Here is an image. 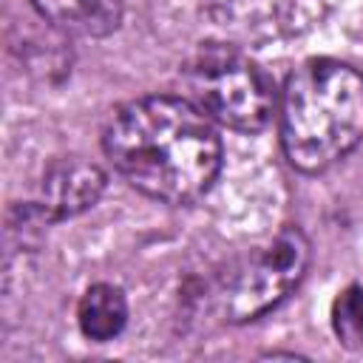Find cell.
<instances>
[{"instance_id":"obj_3","label":"cell","mask_w":363,"mask_h":363,"mask_svg":"<svg viewBox=\"0 0 363 363\" xmlns=\"http://www.w3.org/2000/svg\"><path fill=\"white\" fill-rule=\"evenodd\" d=\"M187 99L213 122L258 133L275 113L272 79L235 45H201L182 68Z\"/></svg>"},{"instance_id":"obj_1","label":"cell","mask_w":363,"mask_h":363,"mask_svg":"<svg viewBox=\"0 0 363 363\" xmlns=\"http://www.w3.org/2000/svg\"><path fill=\"white\" fill-rule=\"evenodd\" d=\"M102 145L122 179L167 204L196 201L221 170L213 119L187 96H142L122 105Z\"/></svg>"},{"instance_id":"obj_8","label":"cell","mask_w":363,"mask_h":363,"mask_svg":"<svg viewBox=\"0 0 363 363\" xmlns=\"http://www.w3.org/2000/svg\"><path fill=\"white\" fill-rule=\"evenodd\" d=\"M77 323L88 340H113L128 323V301L122 289L111 284H94L77 306Z\"/></svg>"},{"instance_id":"obj_6","label":"cell","mask_w":363,"mask_h":363,"mask_svg":"<svg viewBox=\"0 0 363 363\" xmlns=\"http://www.w3.org/2000/svg\"><path fill=\"white\" fill-rule=\"evenodd\" d=\"M102 190H105V173L94 162L60 159L45 170L34 204L43 210L48 221H60L94 207Z\"/></svg>"},{"instance_id":"obj_2","label":"cell","mask_w":363,"mask_h":363,"mask_svg":"<svg viewBox=\"0 0 363 363\" xmlns=\"http://www.w3.org/2000/svg\"><path fill=\"white\" fill-rule=\"evenodd\" d=\"M363 142V74L337 60L303 62L281 96V145L292 167L320 173Z\"/></svg>"},{"instance_id":"obj_4","label":"cell","mask_w":363,"mask_h":363,"mask_svg":"<svg viewBox=\"0 0 363 363\" xmlns=\"http://www.w3.org/2000/svg\"><path fill=\"white\" fill-rule=\"evenodd\" d=\"M309 241L298 227H284L261 250L247 255L227 278L221 303L233 323L255 320L278 306L306 275Z\"/></svg>"},{"instance_id":"obj_7","label":"cell","mask_w":363,"mask_h":363,"mask_svg":"<svg viewBox=\"0 0 363 363\" xmlns=\"http://www.w3.org/2000/svg\"><path fill=\"white\" fill-rule=\"evenodd\" d=\"M60 31L77 37H108L122 23V0H31Z\"/></svg>"},{"instance_id":"obj_9","label":"cell","mask_w":363,"mask_h":363,"mask_svg":"<svg viewBox=\"0 0 363 363\" xmlns=\"http://www.w3.org/2000/svg\"><path fill=\"white\" fill-rule=\"evenodd\" d=\"M332 329L349 349L363 346V284H349L332 303Z\"/></svg>"},{"instance_id":"obj_5","label":"cell","mask_w":363,"mask_h":363,"mask_svg":"<svg viewBox=\"0 0 363 363\" xmlns=\"http://www.w3.org/2000/svg\"><path fill=\"white\" fill-rule=\"evenodd\" d=\"M204 11L230 43L261 45L292 26L295 0H204Z\"/></svg>"}]
</instances>
